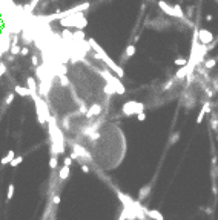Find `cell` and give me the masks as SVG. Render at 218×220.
Segmentation results:
<instances>
[{"mask_svg": "<svg viewBox=\"0 0 218 220\" xmlns=\"http://www.w3.org/2000/svg\"><path fill=\"white\" fill-rule=\"evenodd\" d=\"M29 54V49H28V48H22V49H20V56H28Z\"/></svg>", "mask_w": 218, "mask_h": 220, "instance_id": "d4e9b609", "label": "cell"}, {"mask_svg": "<svg viewBox=\"0 0 218 220\" xmlns=\"http://www.w3.org/2000/svg\"><path fill=\"white\" fill-rule=\"evenodd\" d=\"M31 62H32V65H34V66H37V65H39V57H37V56H32V57H31Z\"/></svg>", "mask_w": 218, "mask_h": 220, "instance_id": "484cf974", "label": "cell"}, {"mask_svg": "<svg viewBox=\"0 0 218 220\" xmlns=\"http://www.w3.org/2000/svg\"><path fill=\"white\" fill-rule=\"evenodd\" d=\"M14 185L12 183H9L8 185V194H6V197H8V200H11V198H12V196H14Z\"/></svg>", "mask_w": 218, "mask_h": 220, "instance_id": "9a60e30c", "label": "cell"}, {"mask_svg": "<svg viewBox=\"0 0 218 220\" xmlns=\"http://www.w3.org/2000/svg\"><path fill=\"white\" fill-rule=\"evenodd\" d=\"M22 160H23V157H22V155H19V157H15V159H14L9 165H11V166H17L19 163H22Z\"/></svg>", "mask_w": 218, "mask_h": 220, "instance_id": "ffe728a7", "label": "cell"}, {"mask_svg": "<svg viewBox=\"0 0 218 220\" xmlns=\"http://www.w3.org/2000/svg\"><path fill=\"white\" fill-rule=\"evenodd\" d=\"M101 111V106L100 105H94L92 106V109L88 112V116H92V114H99V112Z\"/></svg>", "mask_w": 218, "mask_h": 220, "instance_id": "2e32d148", "label": "cell"}, {"mask_svg": "<svg viewBox=\"0 0 218 220\" xmlns=\"http://www.w3.org/2000/svg\"><path fill=\"white\" fill-rule=\"evenodd\" d=\"M171 86H172V82H167V83L165 85V88H166V89H167V88H171Z\"/></svg>", "mask_w": 218, "mask_h": 220, "instance_id": "d6a6232c", "label": "cell"}, {"mask_svg": "<svg viewBox=\"0 0 218 220\" xmlns=\"http://www.w3.org/2000/svg\"><path fill=\"white\" fill-rule=\"evenodd\" d=\"M15 159V152L12 151V149H9V151L6 152V155L2 159V165H8V163H11L12 160Z\"/></svg>", "mask_w": 218, "mask_h": 220, "instance_id": "ba28073f", "label": "cell"}, {"mask_svg": "<svg viewBox=\"0 0 218 220\" xmlns=\"http://www.w3.org/2000/svg\"><path fill=\"white\" fill-rule=\"evenodd\" d=\"M192 69V66H183V68H180L178 71H177V79H183V77H186L187 76V72Z\"/></svg>", "mask_w": 218, "mask_h": 220, "instance_id": "30bf717a", "label": "cell"}, {"mask_svg": "<svg viewBox=\"0 0 218 220\" xmlns=\"http://www.w3.org/2000/svg\"><path fill=\"white\" fill-rule=\"evenodd\" d=\"M63 163H65V166H68V168H69V166L72 165V160H71V157H65Z\"/></svg>", "mask_w": 218, "mask_h": 220, "instance_id": "cb8c5ba5", "label": "cell"}, {"mask_svg": "<svg viewBox=\"0 0 218 220\" xmlns=\"http://www.w3.org/2000/svg\"><path fill=\"white\" fill-rule=\"evenodd\" d=\"M12 102H14V93H11V94H8L6 100H5V105H11Z\"/></svg>", "mask_w": 218, "mask_h": 220, "instance_id": "44dd1931", "label": "cell"}, {"mask_svg": "<svg viewBox=\"0 0 218 220\" xmlns=\"http://www.w3.org/2000/svg\"><path fill=\"white\" fill-rule=\"evenodd\" d=\"M137 119H138L140 122H144V120H146V114H144V112H140V114L137 116Z\"/></svg>", "mask_w": 218, "mask_h": 220, "instance_id": "4316f807", "label": "cell"}, {"mask_svg": "<svg viewBox=\"0 0 218 220\" xmlns=\"http://www.w3.org/2000/svg\"><path fill=\"white\" fill-rule=\"evenodd\" d=\"M146 214H148L152 220H165L163 214L160 211H157V209H149V211H146Z\"/></svg>", "mask_w": 218, "mask_h": 220, "instance_id": "8992f818", "label": "cell"}, {"mask_svg": "<svg viewBox=\"0 0 218 220\" xmlns=\"http://www.w3.org/2000/svg\"><path fill=\"white\" fill-rule=\"evenodd\" d=\"M71 160H78V154L77 152H72V154H71Z\"/></svg>", "mask_w": 218, "mask_h": 220, "instance_id": "f546056e", "label": "cell"}, {"mask_svg": "<svg viewBox=\"0 0 218 220\" xmlns=\"http://www.w3.org/2000/svg\"><path fill=\"white\" fill-rule=\"evenodd\" d=\"M178 139H180V132L177 131V132L174 134V136H172L171 139H169V142H171V145H175V143L178 142Z\"/></svg>", "mask_w": 218, "mask_h": 220, "instance_id": "ac0fdd59", "label": "cell"}, {"mask_svg": "<svg viewBox=\"0 0 218 220\" xmlns=\"http://www.w3.org/2000/svg\"><path fill=\"white\" fill-rule=\"evenodd\" d=\"M198 39H200L203 46H208V43H212V40H214V34L208 29H200L198 31Z\"/></svg>", "mask_w": 218, "mask_h": 220, "instance_id": "277c9868", "label": "cell"}, {"mask_svg": "<svg viewBox=\"0 0 218 220\" xmlns=\"http://www.w3.org/2000/svg\"><path fill=\"white\" fill-rule=\"evenodd\" d=\"M143 108L144 106L141 103H137V102H128L126 105L123 106V112L128 116H132V114H140V112H143Z\"/></svg>", "mask_w": 218, "mask_h": 220, "instance_id": "7a4b0ae2", "label": "cell"}, {"mask_svg": "<svg viewBox=\"0 0 218 220\" xmlns=\"http://www.w3.org/2000/svg\"><path fill=\"white\" fill-rule=\"evenodd\" d=\"M68 175H69V168H68V166H63V168L60 169V173H58V177L62 180H66Z\"/></svg>", "mask_w": 218, "mask_h": 220, "instance_id": "7c38bea8", "label": "cell"}, {"mask_svg": "<svg viewBox=\"0 0 218 220\" xmlns=\"http://www.w3.org/2000/svg\"><path fill=\"white\" fill-rule=\"evenodd\" d=\"M210 111V106H209V103H206L204 106H203V109L200 111V114H198V117H197V123H201L203 122V119H204V116L208 114V112Z\"/></svg>", "mask_w": 218, "mask_h": 220, "instance_id": "9c48e42d", "label": "cell"}, {"mask_svg": "<svg viewBox=\"0 0 218 220\" xmlns=\"http://www.w3.org/2000/svg\"><path fill=\"white\" fill-rule=\"evenodd\" d=\"M14 91H15L19 95H22V97H28V95H32V93L29 91V88H23V86H19V85L14 88Z\"/></svg>", "mask_w": 218, "mask_h": 220, "instance_id": "52a82bcc", "label": "cell"}, {"mask_svg": "<svg viewBox=\"0 0 218 220\" xmlns=\"http://www.w3.org/2000/svg\"><path fill=\"white\" fill-rule=\"evenodd\" d=\"M5 72H6V65H5V63H0V77H2Z\"/></svg>", "mask_w": 218, "mask_h": 220, "instance_id": "603a6c76", "label": "cell"}, {"mask_svg": "<svg viewBox=\"0 0 218 220\" xmlns=\"http://www.w3.org/2000/svg\"><path fill=\"white\" fill-rule=\"evenodd\" d=\"M206 20H208V22H212V20H214V17H212V14H208V15H206Z\"/></svg>", "mask_w": 218, "mask_h": 220, "instance_id": "1f68e13d", "label": "cell"}, {"mask_svg": "<svg viewBox=\"0 0 218 220\" xmlns=\"http://www.w3.org/2000/svg\"><path fill=\"white\" fill-rule=\"evenodd\" d=\"M151 189H152V185H151V183L141 188V189H140V192H138V200H140V202H141V200H144V198L149 196Z\"/></svg>", "mask_w": 218, "mask_h": 220, "instance_id": "5b68a950", "label": "cell"}, {"mask_svg": "<svg viewBox=\"0 0 218 220\" xmlns=\"http://www.w3.org/2000/svg\"><path fill=\"white\" fill-rule=\"evenodd\" d=\"M52 202H54V205H58V203H60V196H56Z\"/></svg>", "mask_w": 218, "mask_h": 220, "instance_id": "4dcf8cb0", "label": "cell"}, {"mask_svg": "<svg viewBox=\"0 0 218 220\" xmlns=\"http://www.w3.org/2000/svg\"><path fill=\"white\" fill-rule=\"evenodd\" d=\"M80 169H81V171H83V173H85V174H88V173H89V168H88V166H86L85 163H81V166H80Z\"/></svg>", "mask_w": 218, "mask_h": 220, "instance_id": "83f0119b", "label": "cell"}, {"mask_svg": "<svg viewBox=\"0 0 218 220\" xmlns=\"http://www.w3.org/2000/svg\"><path fill=\"white\" fill-rule=\"evenodd\" d=\"M89 45H91L92 48H94V49H95L97 52H99V54H100V58H103V60H105L106 65H109V68H111L112 71H115V72H117V76H118V77H123V74H124V72H123V69H121V68H118V66L115 65V63H114V62L111 60V58H109V57L106 56V52L103 51L101 48L95 43V40H94V39H89Z\"/></svg>", "mask_w": 218, "mask_h": 220, "instance_id": "6da1fadb", "label": "cell"}, {"mask_svg": "<svg viewBox=\"0 0 218 220\" xmlns=\"http://www.w3.org/2000/svg\"><path fill=\"white\" fill-rule=\"evenodd\" d=\"M175 65L177 66H187V60L183 57H178V58H175Z\"/></svg>", "mask_w": 218, "mask_h": 220, "instance_id": "5bb4252c", "label": "cell"}, {"mask_svg": "<svg viewBox=\"0 0 218 220\" xmlns=\"http://www.w3.org/2000/svg\"><path fill=\"white\" fill-rule=\"evenodd\" d=\"M158 6L169 15H174V17H183V11L178 5H174V6H169L165 2H158Z\"/></svg>", "mask_w": 218, "mask_h": 220, "instance_id": "3957f363", "label": "cell"}, {"mask_svg": "<svg viewBox=\"0 0 218 220\" xmlns=\"http://www.w3.org/2000/svg\"><path fill=\"white\" fill-rule=\"evenodd\" d=\"M135 54V45H128L126 51H124V58H131Z\"/></svg>", "mask_w": 218, "mask_h": 220, "instance_id": "8fae6325", "label": "cell"}, {"mask_svg": "<svg viewBox=\"0 0 218 220\" xmlns=\"http://www.w3.org/2000/svg\"><path fill=\"white\" fill-rule=\"evenodd\" d=\"M20 49H22V48L19 45H12V48H11V54L17 56V54H20Z\"/></svg>", "mask_w": 218, "mask_h": 220, "instance_id": "d6986e66", "label": "cell"}, {"mask_svg": "<svg viewBox=\"0 0 218 220\" xmlns=\"http://www.w3.org/2000/svg\"><path fill=\"white\" fill-rule=\"evenodd\" d=\"M28 85H29V91L32 93V91L35 89V83H34V79H32V77L28 79ZM32 95H34V99H35V94H34V93H32Z\"/></svg>", "mask_w": 218, "mask_h": 220, "instance_id": "e0dca14e", "label": "cell"}, {"mask_svg": "<svg viewBox=\"0 0 218 220\" xmlns=\"http://www.w3.org/2000/svg\"><path fill=\"white\" fill-rule=\"evenodd\" d=\"M62 85H65V86H66V85H69V80L65 77V76H62Z\"/></svg>", "mask_w": 218, "mask_h": 220, "instance_id": "f1b7e54d", "label": "cell"}, {"mask_svg": "<svg viewBox=\"0 0 218 220\" xmlns=\"http://www.w3.org/2000/svg\"><path fill=\"white\" fill-rule=\"evenodd\" d=\"M215 65H217V58H209V60L204 62V68L206 69H212Z\"/></svg>", "mask_w": 218, "mask_h": 220, "instance_id": "4fadbf2b", "label": "cell"}, {"mask_svg": "<svg viewBox=\"0 0 218 220\" xmlns=\"http://www.w3.org/2000/svg\"><path fill=\"white\" fill-rule=\"evenodd\" d=\"M56 166H57V157H56V155H54V157H51V160H49V168H56Z\"/></svg>", "mask_w": 218, "mask_h": 220, "instance_id": "7402d4cb", "label": "cell"}]
</instances>
